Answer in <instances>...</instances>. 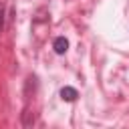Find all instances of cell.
<instances>
[{
    "label": "cell",
    "instance_id": "cell-1",
    "mask_svg": "<svg viewBox=\"0 0 129 129\" xmlns=\"http://www.w3.org/2000/svg\"><path fill=\"white\" fill-rule=\"evenodd\" d=\"M52 48H54L56 54H64V52L69 50V40H67L64 36H56L54 42H52Z\"/></svg>",
    "mask_w": 129,
    "mask_h": 129
},
{
    "label": "cell",
    "instance_id": "cell-2",
    "mask_svg": "<svg viewBox=\"0 0 129 129\" xmlns=\"http://www.w3.org/2000/svg\"><path fill=\"white\" fill-rule=\"evenodd\" d=\"M77 97H79L77 89H73V87H62V91H60V99H62V101H67V103H73Z\"/></svg>",
    "mask_w": 129,
    "mask_h": 129
},
{
    "label": "cell",
    "instance_id": "cell-3",
    "mask_svg": "<svg viewBox=\"0 0 129 129\" xmlns=\"http://www.w3.org/2000/svg\"><path fill=\"white\" fill-rule=\"evenodd\" d=\"M2 28H4V8L0 6V32H2Z\"/></svg>",
    "mask_w": 129,
    "mask_h": 129
}]
</instances>
